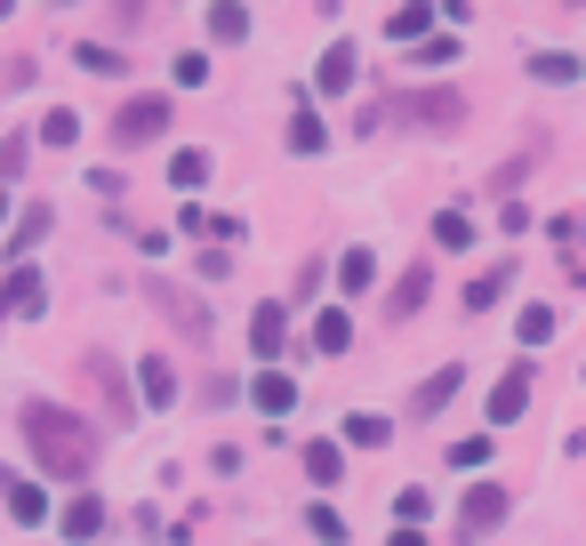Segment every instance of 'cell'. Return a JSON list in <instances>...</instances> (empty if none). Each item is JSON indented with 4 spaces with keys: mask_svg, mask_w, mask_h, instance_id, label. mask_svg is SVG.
Segmentation results:
<instances>
[{
    "mask_svg": "<svg viewBox=\"0 0 586 546\" xmlns=\"http://www.w3.org/2000/svg\"><path fill=\"white\" fill-rule=\"evenodd\" d=\"M80 370H89V386H97V402H105V410L120 418V427H129V418H137V394L120 386V361H113V354H89V361H80Z\"/></svg>",
    "mask_w": 586,
    "mask_h": 546,
    "instance_id": "5",
    "label": "cell"
},
{
    "mask_svg": "<svg viewBox=\"0 0 586 546\" xmlns=\"http://www.w3.org/2000/svg\"><path fill=\"white\" fill-rule=\"evenodd\" d=\"M306 531L321 546H346V515H337V507H306Z\"/></svg>",
    "mask_w": 586,
    "mask_h": 546,
    "instance_id": "25",
    "label": "cell"
},
{
    "mask_svg": "<svg viewBox=\"0 0 586 546\" xmlns=\"http://www.w3.org/2000/svg\"><path fill=\"white\" fill-rule=\"evenodd\" d=\"M531 378H538L531 361H514V370H507V378L491 386V418H498V427H514V418L531 410Z\"/></svg>",
    "mask_w": 586,
    "mask_h": 546,
    "instance_id": "7",
    "label": "cell"
},
{
    "mask_svg": "<svg viewBox=\"0 0 586 546\" xmlns=\"http://www.w3.org/2000/svg\"><path fill=\"white\" fill-rule=\"evenodd\" d=\"M531 80H578V56H562V49H538V56H531Z\"/></svg>",
    "mask_w": 586,
    "mask_h": 546,
    "instance_id": "26",
    "label": "cell"
},
{
    "mask_svg": "<svg viewBox=\"0 0 586 546\" xmlns=\"http://www.w3.org/2000/svg\"><path fill=\"white\" fill-rule=\"evenodd\" d=\"M394 515H402V531H418V522L434 515V491H418V482H410V491L394 498Z\"/></svg>",
    "mask_w": 586,
    "mask_h": 546,
    "instance_id": "27",
    "label": "cell"
},
{
    "mask_svg": "<svg viewBox=\"0 0 586 546\" xmlns=\"http://www.w3.org/2000/svg\"><path fill=\"white\" fill-rule=\"evenodd\" d=\"M337 281H346V290H370V281H378V257H370V250H346V257H337Z\"/></svg>",
    "mask_w": 586,
    "mask_h": 546,
    "instance_id": "24",
    "label": "cell"
},
{
    "mask_svg": "<svg viewBox=\"0 0 586 546\" xmlns=\"http://www.w3.org/2000/svg\"><path fill=\"white\" fill-rule=\"evenodd\" d=\"M386 120H418V129H442L450 137L458 120H467V97L458 89H418V97H378L370 113H361V137H378Z\"/></svg>",
    "mask_w": 586,
    "mask_h": 546,
    "instance_id": "2",
    "label": "cell"
},
{
    "mask_svg": "<svg viewBox=\"0 0 586 546\" xmlns=\"http://www.w3.org/2000/svg\"><path fill=\"white\" fill-rule=\"evenodd\" d=\"M201 177H209V153H201V145H186V153L169 161V186H177V193H193Z\"/></svg>",
    "mask_w": 586,
    "mask_h": 546,
    "instance_id": "21",
    "label": "cell"
},
{
    "mask_svg": "<svg viewBox=\"0 0 586 546\" xmlns=\"http://www.w3.org/2000/svg\"><path fill=\"white\" fill-rule=\"evenodd\" d=\"M9 515L16 522H40V515H49V498H40L33 482H9Z\"/></svg>",
    "mask_w": 586,
    "mask_h": 546,
    "instance_id": "29",
    "label": "cell"
},
{
    "mask_svg": "<svg viewBox=\"0 0 586 546\" xmlns=\"http://www.w3.org/2000/svg\"><path fill=\"white\" fill-rule=\"evenodd\" d=\"M16 434H25L33 467H49L56 482H89L97 434H89V418H80V410H65V402H16Z\"/></svg>",
    "mask_w": 586,
    "mask_h": 546,
    "instance_id": "1",
    "label": "cell"
},
{
    "mask_svg": "<svg viewBox=\"0 0 586 546\" xmlns=\"http://www.w3.org/2000/svg\"><path fill=\"white\" fill-rule=\"evenodd\" d=\"M80 65H89V73H120V65H129V56H120V49H105V40H80Z\"/></svg>",
    "mask_w": 586,
    "mask_h": 546,
    "instance_id": "30",
    "label": "cell"
},
{
    "mask_svg": "<svg viewBox=\"0 0 586 546\" xmlns=\"http://www.w3.org/2000/svg\"><path fill=\"white\" fill-rule=\"evenodd\" d=\"M9 306H16V321H33L40 306H49V281H40V266H25V257L9 266Z\"/></svg>",
    "mask_w": 586,
    "mask_h": 546,
    "instance_id": "9",
    "label": "cell"
},
{
    "mask_svg": "<svg viewBox=\"0 0 586 546\" xmlns=\"http://www.w3.org/2000/svg\"><path fill=\"white\" fill-rule=\"evenodd\" d=\"M346 346H354V321L346 314H321L314 321V354H346Z\"/></svg>",
    "mask_w": 586,
    "mask_h": 546,
    "instance_id": "18",
    "label": "cell"
},
{
    "mask_svg": "<svg viewBox=\"0 0 586 546\" xmlns=\"http://www.w3.org/2000/svg\"><path fill=\"white\" fill-rule=\"evenodd\" d=\"M250 33V9H209V40H241Z\"/></svg>",
    "mask_w": 586,
    "mask_h": 546,
    "instance_id": "32",
    "label": "cell"
},
{
    "mask_svg": "<svg viewBox=\"0 0 586 546\" xmlns=\"http://www.w3.org/2000/svg\"><path fill=\"white\" fill-rule=\"evenodd\" d=\"M105 129H113V145H153V137L169 129V97H129Z\"/></svg>",
    "mask_w": 586,
    "mask_h": 546,
    "instance_id": "4",
    "label": "cell"
},
{
    "mask_svg": "<svg viewBox=\"0 0 586 546\" xmlns=\"http://www.w3.org/2000/svg\"><path fill=\"white\" fill-rule=\"evenodd\" d=\"M137 378H145V402H153V410H161V402H177V370H169L161 354H145V361H137Z\"/></svg>",
    "mask_w": 586,
    "mask_h": 546,
    "instance_id": "15",
    "label": "cell"
},
{
    "mask_svg": "<svg viewBox=\"0 0 586 546\" xmlns=\"http://www.w3.org/2000/svg\"><path fill=\"white\" fill-rule=\"evenodd\" d=\"M321 145H330V129H321L314 113H297L290 120V153H321Z\"/></svg>",
    "mask_w": 586,
    "mask_h": 546,
    "instance_id": "28",
    "label": "cell"
},
{
    "mask_svg": "<svg viewBox=\"0 0 586 546\" xmlns=\"http://www.w3.org/2000/svg\"><path fill=\"white\" fill-rule=\"evenodd\" d=\"M49 226H56V209H49V201H25V209H16V226H9V250L25 257V250H33V241L49 233Z\"/></svg>",
    "mask_w": 586,
    "mask_h": 546,
    "instance_id": "12",
    "label": "cell"
},
{
    "mask_svg": "<svg viewBox=\"0 0 586 546\" xmlns=\"http://www.w3.org/2000/svg\"><path fill=\"white\" fill-rule=\"evenodd\" d=\"M73 137H80V113H65V105H56L49 120H40V145H73Z\"/></svg>",
    "mask_w": 586,
    "mask_h": 546,
    "instance_id": "31",
    "label": "cell"
},
{
    "mask_svg": "<svg viewBox=\"0 0 586 546\" xmlns=\"http://www.w3.org/2000/svg\"><path fill=\"white\" fill-rule=\"evenodd\" d=\"M450 458H458V467H491V434H467V442H450Z\"/></svg>",
    "mask_w": 586,
    "mask_h": 546,
    "instance_id": "34",
    "label": "cell"
},
{
    "mask_svg": "<svg viewBox=\"0 0 586 546\" xmlns=\"http://www.w3.org/2000/svg\"><path fill=\"white\" fill-rule=\"evenodd\" d=\"M346 442H361V450H386L394 427H386V418H370V410H354V418H346Z\"/></svg>",
    "mask_w": 586,
    "mask_h": 546,
    "instance_id": "19",
    "label": "cell"
},
{
    "mask_svg": "<svg viewBox=\"0 0 586 546\" xmlns=\"http://www.w3.org/2000/svg\"><path fill=\"white\" fill-rule=\"evenodd\" d=\"M498 522H507V491H498V482H474L467 507H458V531L482 538V531H498Z\"/></svg>",
    "mask_w": 586,
    "mask_h": 546,
    "instance_id": "6",
    "label": "cell"
},
{
    "mask_svg": "<svg viewBox=\"0 0 586 546\" xmlns=\"http://www.w3.org/2000/svg\"><path fill=\"white\" fill-rule=\"evenodd\" d=\"M281 338H290L281 306H257V321H250V346H257V361H273V354H281Z\"/></svg>",
    "mask_w": 586,
    "mask_h": 546,
    "instance_id": "14",
    "label": "cell"
},
{
    "mask_svg": "<svg viewBox=\"0 0 586 546\" xmlns=\"http://www.w3.org/2000/svg\"><path fill=\"white\" fill-rule=\"evenodd\" d=\"M145 297H153V306H161V321H169V330H186L193 338V346H209V330H217V321H209V306H201V297L193 290H177V281H145Z\"/></svg>",
    "mask_w": 586,
    "mask_h": 546,
    "instance_id": "3",
    "label": "cell"
},
{
    "mask_svg": "<svg viewBox=\"0 0 586 546\" xmlns=\"http://www.w3.org/2000/svg\"><path fill=\"white\" fill-rule=\"evenodd\" d=\"M250 402H257L266 418H281V410L297 402V378H281V370H257V378H250Z\"/></svg>",
    "mask_w": 586,
    "mask_h": 546,
    "instance_id": "11",
    "label": "cell"
},
{
    "mask_svg": "<svg viewBox=\"0 0 586 546\" xmlns=\"http://www.w3.org/2000/svg\"><path fill=\"white\" fill-rule=\"evenodd\" d=\"M467 241H474L467 209H442V217H434V250H467Z\"/></svg>",
    "mask_w": 586,
    "mask_h": 546,
    "instance_id": "22",
    "label": "cell"
},
{
    "mask_svg": "<svg viewBox=\"0 0 586 546\" xmlns=\"http://www.w3.org/2000/svg\"><path fill=\"white\" fill-rule=\"evenodd\" d=\"M386 546H426V538H418V531H394V538H386Z\"/></svg>",
    "mask_w": 586,
    "mask_h": 546,
    "instance_id": "35",
    "label": "cell"
},
{
    "mask_svg": "<svg viewBox=\"0 0 586 546\" xmlns=\"http://www.w3.org/2000/svg\"><path fill=\"white\" fill-rule=\"evenodd\" d=\"M458 378H467V370H458V361H442V370L426 378V386H418V402H410V410H418V418H434V410H442V402H450V394H458Z\"/></svg>",
    "mask_w": 586,
    "mask_h": 546,
    "instance_id": "13",
    "label": "cell"
},
{
    "mask_svg": "<svg viewBox=\"0 0 586 546\" xmlns=\"http://www.w3.org/2000/svg\"><path fill=\"white\" fill-rule=\"evenodd\" d=\"M105 531V498H73L65 507V538H97Z\"/></svg>",
    "mask_w": 586,
    "mask_h": 546,
    "instance_id": "17",
    "label": "cell"
},
{
    "mask_svg": "<svg viewBox=\"0 0 586 546\" xmlns=\"http://www.w3.org/2000/svg\"><path fill=\"white\" fill-rule=\"evenodd\" d=\"M426 25H434L426 0H410V9H394V16H386V33H394V40H426Z\"/></svg>",
    "mask_w": 586,
    "mask_h": 546,
    "instance_id": "20",
    "label": "cell"
},
{
    "mask_svg": "<svg viewBox=\"0 0 586 546\" xmlns=\"http://www.w3.org/2000/svg\"><path fill=\"white\" fill-rule=\"evenodd\" d=\"M507 290H514V257H507V266H491V274H474V281H467V314H491Z\"/></svg>",
    "mask_w": 586,
    "mask_h": 546,
    "instance_id": "10",
    "label": "cell"
},
{
    "mask_svg": "<svg viewBox=\"0 0 586 546\" xmlns=\"http://www.w3.org/2000/svg\"><path fill=\"white\" fill-rule=\"evenodd\" d=\"M426 297H434V257H418V266L394 281V297H386V321H410L418 306H426Z\"/></svg>",
    "mask_w": 586,
    "mask_h": 546,
    "instance_id": "8",
    "label": "cell"
},
{
    "mask_svg": "<svg viewBox=\"0 0 586 546\" xmlns=\"http://www.w3.org/2000/svg\"><path fill=\"white\" fill-rule=\"evenodd\" d=\"M306 474H314V491H330V482L346 474V458H337V442H306Z\"/></svg>",
    "mask_w": 586,
    "mask_h": 546,
    "instance_id": "16",
    "label": "cell"
},
{
    "mask_svg": "<svg viewBox=\"0 0 586 546\" xmlns=\"http://www.w3.org/2000/svg\"><path fill=\"white\" fill-rule=\"evenodd\" d=\"M314 80H321L330 97H337V89H354V49H330V56H321V73H314Z\"/></svg>",
    "mask_w": 586,
    "mask_h": 546,
    "instance_id": "23",
    "label": "cell"
},
{
    "mask_svg": "<svg viewBox=\"0 0 586 546\" xmlns=\"http://www.w3.org/2000/svg\"><path fill=\"white\" fill-rule=\"evenodd\" d=\"M547 338H555V306H531L522 314V346H547Z\"/></svg>",
    "mask_w": 586,
    "mask_h": 546,
    "instance_id": "33",
    "label": "cell"
}]
</instances>
